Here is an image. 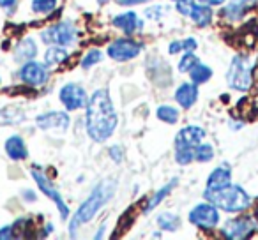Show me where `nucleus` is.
I'll return each instance as SVG.
<instances>
[{"label":"nucleus","mask_w":258,"mask_h":240,"mask_svg":"<svg viewBox=\"0 0 258 240\" xmlns=\"http://www.w3.org/2000/svg\"><path fill=\"white\" fill-rule=\"evenodd\" d=\"M118 126V117L106 89H97L85 106V131L90 140L104 143Z\"/></svg>","instance_id":"f257e3e1"},{"label":"nucleus","mask_w":258,"mask_h":240,"mask_svg":"<svg viewBox=\"0 0 258 240\" xmlns=\"http://www.w3.org/2000/svg\"><path fill=\"white\" fill-rule=\"evenodd\" d=\"M115 189H117V182H115V180H111V179L101 180L92 189L90 196L87 198V200L80 205L78 210L73 214V219H71V222H69V235L76 236V231H78L80 226L92 221L94 215L106 205V201L111 200V196L115 194Z\"/></svg>","instance_id":"f03ea898"},{"label":"nucleus","mask_w":258,"mask_h":240,"mask_svg":"<svg viewBox=\"0 0 258 240\" xmlns=\"http://www.w3.org/2000/svg\"><path fill=\"white\" fill-rule=\"evenodd\" d=\"M204 198L214 203L219 210H225L228 214H239L251 207L249 194L235 184H228L219 189H205Z\"/></svg>","instance_id":"7ed1b4c3"},{"label":"nucleus","mask_w":258,"mask_h":240,"mask_svg":"<svg viewBox=\"0 0 258 240\" xmlns=\"http://www.w3.org/2000/svg\"><path fill=\"white\" fill-rule=\"evenodd\" d=\"M205 138V131L198 126H186L175 136V161L179 165H189L195 159V148Z\"/></svg>","instance_id":"20e7f679"},{"label":"nucleus","mask_w":258,"mask_h":240,"mask_svg":"<svg viewBox=\"0 0 258 240\" xmlns=\"http://www.w3.org/2000/svg\"><path fill=\"white\" fill-rule=\"evenodd\" d=\"M226 82L233 90H239V92L249 90L253 83V64L246 55H235L232 58L228 72H226Z\"/></svg>","instance_id":"39448f33"},{"label":"nucleus","mask_w":258,"mask_h":240,"mask_svg":"<svg viewBox=\"0 0 258 240\" xmlns=\"http://www.w3.org/2000/svg\"><path fill=\"white\" fill-rule=\"evenodd\" d=\"M30 175H32V179L36 180V184H37V187L41 189V193H43L46 198H50V200L57 205L58 214H60V217L66 221V219L69 217V207L66 205L64 198H62V194L58 193L57 187L53 186V182H51V180L46 177V173L41 172L37 166H34V168L30 170Z\"/></svg>","instance_id":"423d86ee"},{"label":"nucleus","mask_w":258,"mask_h":240,"mask_svg":"<svg viewBox=\"0 0 258 240\" xmlns=\"http://www.w3.org/2000/svg\"><path fill=\"white\" fill-rule=\"evenodd\" d=\"M189 222L204 231H212L219 224V208L214 203H198L189 210Z\"/></svg>","instance_id":"0eeeda50"},{"label":"nucleus","mask_w":258,"mask_h":240,"mask_svg":"<svg viewBox=\"0 0 258 240\" xmlns=\"http://www.w3.org/2000/svg\"><path fill=\"white\" fill-rule=\"evenodd\" d=\"M41 41L46 44H57V46H71L76 41V27L69 22H60L51 25L50 29L41 32Z\"/></svg>","instance_id":"6e6552de"},{"label":"nucleus","mask_w":258,"mask_h":240,"mask_svg":"<svg viewBox=\"0 0 258 240\" xmlns=\"http://www.w3.org/2000/svg\"><path fill=\"white\" fill-rule=\"evenodd\" d=\"M58 99L68 111L83 110L89 103V96H87L85 89L76 85V83H66L58 92Z\"/></svg>","instance_id":"1a4fd4ad"},{"label":"nucleus","mask_w":258,"mask_h":240,"mask_svg":"<svg viewBox=\"0 0 258 240\" xmlns=\"http://www.w3.org/2000/svg\"><path fill=\"white\" fill-rule=\"evenodd\" d=\"M142 48L144 46L137 41L129 39V37H122V39H115L108 46V57L115 62H127L137 58L140 55Z\"/></svg>","instance_id":"9d476101"},{"label":"nucleus","mask_w":258,"mask_h":240,"mask_svg":"<svg viewBox=\"0 0 258 240\" xmlns=\"http://www.w3.org/2000/svg\"><path fill=\"white\" fill-rule=\"evenodd\" d=\"M256 231V222L253 217H237V219H228L225 222V226L221 228V235L225 238L232 240H240L247 238Z\"/></svg>","instance_id":"9b49d317"},{"label":"nucleus","mask_w":258,"mask_h":240,"mask_svg":"<svg viewBox=\"0 0 258 240\" xmlns=\"http://www.w3.org/2000/svg\"><path fill=\"white\" fill-rule=\"evenodd\" d=\"M36 126L41 131H57L64 134L71 126V118L66 111H46L36 118Z\"/></svg>","instance_id":"f8f14e48"},{"label":"nucleus","mask_w":258,"mask_h":240,"mask_svg":"<svg viewBox=\"0 0 258 240\" xmlns=\"http://www.w3.org/2000/svg\"><path fill=\"white\" fill-rule=\"evenodd\" d=\"M20 78L30 87H41L48 82V67L41 62L29 60L20 69Z\"/></svg>","instance_id":"ddd939ff"},{"label":"nucleus","mask_w":258,"mask_h":240,"mask_svg":"<svg viewBox=\"0 0 258 240\" xmlns=\"http://www.w3.org/2000/svg\"><path fill=\"white\" fill-rule=\"evenodd\" d=\"M111 25L120 29L124 34L131 36L135 34L137 30H142L144 29V20L138 18L137 13L133 11H127V13H122V15H117L113 20H111Z\"/></svg>","instance_id":"4468645a"},{"label":"nucleus","mask_w":258,"mask_h":240,"mask_svg":"<svg viewBox=\"0 0 258 240\" xmlns=\"http://www.w3.org/2000/svg\"><path fill=\"white\" fill-rule=\"evenodd\" d=\"M198 99V85L193 82H186L175 90V101L184 108L189 110Z\"/></svg>","instance_id":"2eb2a0df"},{"label":"nucleus","mask_w":258,"mask_h":240,"mask_svg":"<svg viewBox=\"0 0 258 240\" xmlns=\"http://www.w3.org/2000/svg\"><path fill=\"white\" fill-rule=\"evenodd\" d=\"M6 154L9 155L11 161H25L29 157V150H27V145L23 141L22 136L18 134H13L6 140Z\"/></svg>","instance_id":"dca6fc26"},{"label":"nucleus","mask_w":258,"mask_h":240,"mask_svg":"<svg viewBox=\"0 0 258 240\" xmlns=\"http://www.w3.org/2000/svg\"><path fill=\"white\" fill-rule=\"evenodd\" d=\"M256 2L258 0H230L228 6L225 8V16L232 22H239L251 8L256 6Z\"/></svg>","instance_id":"f3484780"},{"label":"nucleus","mask_w":258,"mask_h":240,"mask_svg":"<svg viewBox=\"0 0 258 240\" xmlns=\"http://www.w3.org/2000/svg\"><path fill=\"white\" fill-rule=\"evenodd\" d=\"M228 184H232V170H230V166L221 165L211 172L207 179V189H219V187H225Z\"/></svg>","instance_id":"a211bd4d"},{"label":"nucleus","mask_w":258,"mask_h":240,"mask_svg":"<svg viewBox=\"0 0 258 240\" xmlns=\"http://www.w3.org/2000/svg\"><path fill=\"white\" fill-rule=\"evenodd\" d=\"M36 55H37V46L32 37H25V39L16 46V51H15V58L18 64H25V62H29V60H34Z\"/></svg>","instance_id":"6ab92c4d"},{"label":"nucleus","mask_w":258,"mask_h":240,"mask_svg":"<svg viewBox=\"0 0 258 240\" xmlns=\"http://www.w3.org/2000/svg\"><path fill=\"white\" fill-rule=\"evenodd\" d=\"M189 18L195 22V25L204 29V27L211 25V22H212V8L205 4H193L191 6Z\"/></svg>","instance_id":"aec40b11"},{"label":"nucleus","mask_w":258,"mask_h":240,"mask_svg":"<svg viewBox=\"0 0 258 240\" xmlns=\"http://www.w3.org/2000/svg\"><path fill=\"white\" fill-rule=\"evenodd\" d=\"M69 57V51L66 50L64 46H57V44H51L46 51H44V65L48 69L50 67H55V65L62 64L66 62Z\"/></svg>","instance_id":"412c9836"},{"label":"nucleus","mask_w":258,"mask_h":240,"mask_svg":"<svg viewBox=\"0 0 258 240\" xmlns=\"http://www.w3.org/2000/svg\"><path fill=\"white\" fill-rule=\"evenodd\" d=\"M179 184V179H173L172 182H168L166 186H163L161 189H158V193L154 194V196L151 198V200L147 201V205H145V208H144V212L145 214H149V212H152L156 207H158L159 203H161L163 200H165L166 196H168L170 193H172L173 189H175V186Z\"/></svg>","instance_id":"4be33fe9"},{"label":"nucleus","mask_w":258,"mask_h":240,"mask_svg":"<svg viewBox=\"0 0 258 240\" xmlns=\"http://www.w3.org/2000/svg\"><path fill=\"white\" fill-rule=\"evenodd\" d=\"M156 222H158V228H161L163 231H177L180 228V217L177 214H172V212H163L156 217Z\"/></svg>","instance_id":"5701e85b"},{"label":"nucleus","mask_w":258,"mask_h":240,"mask_svg":"<svg viewBox=\"0 0 258 240\" xmlns=\"http://www.w3.org/2000/svg\"><path fill=\"white\" fill-rule=\"evenodd\" d=\"M189 78H191V82L197 83V85H204V83H207L209 79L212 78V69L209 67L207 64L198 62V64L189 71Z\"/></svg>","instance_id":"b1692460"},{"label":"nucleus","mask_w":258,"mask_h":240,"mask_svg":"<svg viewBox=\"0 0 258 240\" xmlns=\"http://www.w3.org/2000/svg\"><path fill=\"white\" fill-rule=\"evenodd\" d=\"M23 118H25V115H23V111L20 108L9 106L0 110V124H4V126H8V124H20L23 122Z\"/></svg>","instance_id":"393cba45"},{"label":"nucleus","mask_w":258,"mask_h":240,"mask_svg":"<svg viewBox=\"0 0 258 240\" xmlns=\"http://www.w3.org/2000/svg\"><path fill=\"white\" fill-rule=\"evenodd\" d=\"M156 117L165 124H177V120H179V110L170 106V104H161L156 110Z\"/></svg>","instance_id":"a878e982"},{"label":"nucleus","mask_w":258,"mask_h":240,"mask_svg":"<svg viewBox=\"0 0 258 240\" xmlns=\"http://www.w3.org/2000/svg\"><path fill=\"white\" fill-rule=\"evenodd\" d=\"M214 159V148L209 143H200L195 148V161L198 163H209Z\"/></svg>","instance_id":"bb28decb"},{"label":"nucleus","mask_w":258,"mask_h":240,"mask_svg":"<svg viewBox=\"0 0 258 240\" xmlns=\"http://www.w3.org/2000/svg\"><path fill=\"white\" fill-rule=\"evenodd\" d=\"M32 11L37 15H48V13L55 11L57 8V0H32Z\"/></svg>","instance_id":"cd10ccee"},{"label":"nucleus","mask_w":258,"mask_h":240,"mask_svg":"<svg viewBox=\"0 0 258 240\" xmlns=\"http://www.w3.org/2000/svg\"><path fill=\"white\" fill-rule=\"evenodd\" d=\"M101 60H103V51L101 50H90L89 53L82 58V67L90 69V67H94V65L99 64Z\"/></svg>","instance_id":"c85d7f7f"},{"label":"nucleus","mask_w":258,"mask_h":240,"mask_svg":"<svg viewBox=\"0 0 258 240\" xmlns=\"http://www.w3.org/2000/svg\"><path fill=\"white\" fill-rule=\"evenodd\" d=\"M198 62H200V60H198L197 55H195L193 51H186V53H184V57L180 58V62H179V71L180 72H189L191 69L198 64Z\"/></svg>","instance_id":"c756f323"},{"label":"nucleus","mask_w":258,"mask_h":240,"mask_svg":"<svg viewBox=\"0 0 258 240\" xmlns=\"http://www.w3.org/2000/svg\"><path fill=\"white\" fill-rule=\"evenodd\" d=\"M166 11H168V8H165V6H154V8H149L145 11V16L151 20H159Z\"/></svg>","instance_id":"7c9ffc66"},{"label":"nucleus","mask_w":258,"mask_h":240,"mask_svg":"<svg viewBox=\"0 0 258 240\" xmlns=\"http://www.w3.org/2000/svg\"><path fill=\"white\" fill-rule=\"evenodd\" d=\"M108 154H110V157L113 159L115 163H122V159H124V150L120 148V145H113V147H110Z\"/></svg>","instance_id":"2f4dec72"},{"label":"nucleus","mask_w":258,"mask_h":240,"mask_svg":"<svg viewBox=\"0 0 258 240\" xmlns=\"http://www.w3.org/2000/svg\"><path fill=\"white\" fill-rule=\"evenodd\" d=\"M191 6H193V2H189V0H184V2H177L175 8H177V11H179L182 16H189Z\"/></svg>","instance_id":"473e14b6"},{"label":"nucleus","mask_w":258,"mask_h":240,"mask_svg":"<svg viewBox=\"0 0 258 240\" xmlns=\"http://www.w3.org/2000/svg\"><path fill=\"white\" fill-rule=\"evenodd\" d=\"M197 48H198V43L193 37H187V39L182 41V51H195Z\"/></svg>","instance_id":"72a5a7b5"},{"label":"nucleus","mask_w":258,"mask_h":240,"mask_svg":"<svg viewBox=\"0 0 258 240\" xmlns=\"http://www.w3.org/2000/svg\"><path fill=\"white\" fill-rule=\"evenodd\" d=\"M13 224L4 226V228H0V238H15V233H13Z\"/></svg>","instance_id":"f704fd0d"},{"label":"nucleus","mask_w":258,"mask_h":240,"mask_svg":"<svg viewBox=\"0 0 258 240\" xmlns=\"http://www.w3.org/2000/svg\"><path fill=\"white\" fill-rule=\"evenodd\" d=\"M179 51H182V41H173V43H170V46H168L170 55H175V53H179Z\"/></svg>","instance_id":"c9c22d12"},{"label":"nucleus","mask_w":258,"mask_h":240,"mask_svg":"<svg viewBox=\"0 0 258 240\" xmlns=\"http://www.w3.org/2000/svg\"><path fill=\"white\" fill-rule=\"evenodd\" d=\"M118 6H138L145 4V2H151V0H117Z\"/></svg>","instance_id":"e433bc0d"},{"label":"nucleus","mask_w":258,"mask_h":240,"mask_svg":"<svg viewBox=\"0 0 258 240\" xmlns=\"http://www.w3.org/2000/svg\"><path fill=\"white\" fill-rule=\"evenodd\" d=\"M16 2H18V0H0V8L11 11V9L16 6Z\"/></svg>","instance_id":"4c0bfd02"},{"label":"nucleus","mask_w":258,"mask_h":240,"mask_svg":"<svg viewBox=\"0 0 258 240\" xmlns=\"http://www.w3.org/2000/svg\"><path fill=\"white\" fill-rule=\"evenodd\" d=\"M200 4H205V6H221V4H225L226 0H198Z\"/></svg>","instance_id":"58836bf2"},{"label":"nucleus","mask_w":258,"mask_h":240,"mask_svg":"<svg viewBox=\"0 0 258 240\" xmlns=\"http://www.w3.org/2000/svg\"><path fill=\"white\" fill-rule=\"evenodd\" d=\"M23 198H25V200H32V201H36V194L32 193V191H29V189H23Z\"/></svg>","instance_id":"ea45409f"},{"label":"nucleus","mask_w":258,"mask_h":240,"mask_svg":"<svg viewBox=\"0 0 258 240\" xmlns=\"http://www.w3.org/2000/svg\"><path fill=\"white\" fill-rule=\"evenodd\" d=\"M104 229H106V226H104V224H103V226H101V228H99V233H96V236H94V238H101V236H103V235H104V233H103V231H104Z\"/></svg>","instance_id":"a19ab883"},{"label":"nucleus","mask_w":258,"mask_h":240,"mask_svg":"<svg viewBox=\"0 0 258 240\" xmlns=\"http://www.w3.org/2000/svg\"><path fill=\"white\" fill-rule=\"evenodd\" d=\"M108 2H110V0H97V4L99 6H104V4H108Z\"/></svg>","instance_id":"79ce46f5"},{"label":"nucleus","mask_w":258,"mask_h":240,"mask_svg":"<svg viewBox=\"0 0 258 240\" xmlns=\"http://www.w3.org/2000/svg\"><path fill=\"white\" fill-rule=\"evenodd\" d=\"M173 2H184V0H173Z\"/></svg>","instance_id":"37998d69"}]
</instances>
